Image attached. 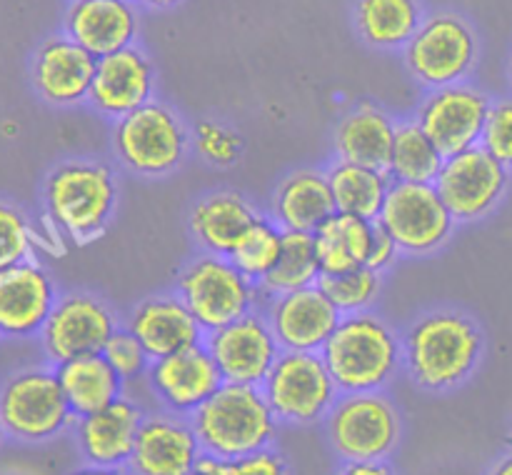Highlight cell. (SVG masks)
I'll use <instances>...</instances> for the list:
<instances>
[{
	"label": "cell",
	"mask_w": 512,
	"mask_h": 475,
	"mask_svg": "<svg viewBox=\"0 0 512 475\" xmlns=\"http://www.w3.org/2000/svg\"><path fill=\"white\" fill-rule=\"evenodd\" d=\"M490 105L493 98L485 90L463 80V83L428 90L423 103L418 105L415 120L438 145L440 153L450 158L480 145Z\"/></svg>",
	"instance_id": "obj_14"
},
{
	"label": "cell",
	"mask_w": 512,
	"mask_h": 475,
	"mask_svg": "<svg viewBox=\"0 0 512 475\" xmlns=\"http://www.w3.org/2000/svg\"><path fill=\"white\" fill-rule=\"evenodd\" d=\"M320 275H323V270H320L318 253H315L313 233L285 230L283 253H280L278 265L258 283L260 298L265 303V300L275 298V295H285L293 293V290L318 285Z\"/></svg>",
	"instance_id": "obj_32"
},
{
	"label": "cell",
	"mask_w": 512,
	"mask_h": 475,
	"mask_svg": "<svg viewBox=\"0 0 512 475\" xmlns=\"http://www.w3.org/2000/svg\"><path fill=\"white\" fill-rule=\"evenodd\" d=\"M283 238L285 230L270 215H260L258 223L243 235L230 260L253 283H260L278 265L280 253H283Z\"/></svg>",
	"instance_id": "obj_34"
},
{
	"label": "cell",
	"mask_w": 512,
	"mask_h": 475,
	"mask_svg": "<svg viewBox=\"0 0 512 475\" xmlns=\"http://www.w3.org/2000/svg\"><path fill=\"white\" fill-rule=\"evenodd\" d=\"M483 350L478 320L460 310H428L403 333V368L418 388L448 393L478 370Z\"/></svg>",
	"instance_id": "obj_1"
},
{
	"label": "cell",
	"mask_w": 512,
	"mask_h": 475,
	"mask_svg": "<svg viewBox=\"0 0 512 475\" xmlns=\"http://www.w3.org/2000/svg\"><path fill=\"white\" fill-rule=\"evenodd\" d=\"M118 328V315L100 295L73 290L55 300L38 338L50 365H60L80 355L103 353Z\"/></svg>",
	"instance_id": "obj_12"
},
{
	"label": "cell",
	"mask_w": 512,
	"mask_h": 475,
	"mask_svg": "<svg viewBox=\"0 0 512 475\" xmlns=\"http://www.w3.org/2000/svg\"><path fill=\"white\" fill-rule=\"evenodd\" d=\"M260 390L275 418L283 425L298 428L323 423L335 400L340 398V388L323 355L303 350H283Z\"/></svg>",
	"instance_id": "obj_10"
},
{
	"label": "cell",
	"mask_w": 512,
	"mask_h": 475,
	"mask_svg": "<svg viewBox=\"0 0 512 475\" xmlns=\"http://www.w3.org/2000/svg\"><path fill=\"white\" fill-rule=\"evenodd\" d=\"M55 373L75 418L108 408L110 403L123 398L125 385H128L103 353L65 360L55 365Z\"/></svg>",
	"instance_id": "obj_28"
},
{
	"label": "cell",
	"mask_w": 512,
	"mask_h": 475,
	"mask_svg": "<svg viewBox=\"0 0 512 475\" xmlns=\"http://www.w3.org/2000/svg\"><path fill=\"white\" fill-rule=\"evenodd\" d=\"M490 475H512V453L500 458L498 463L493 465V470H490Z\"/></svg>",
	"instance_id": "obj_46"
},
{
	"label": "cell",
	"mask_w": 512,
	"mask_h": 475,
	"mask_svg": "<svg viewBox=\"0 0 512 475\" xmlns=\"http://www.w3.org/2000/svg\"><path fill=\"white\" fill-rule=\"evenodd\" d=\"M153 60L138 45L98 58L88 103L103 118L118 120L153 100Z\"/></svg>",
	"instance_id": "obj_20"
},
{
	"label": "cell",
	"mask_w": 512,
	"mask_h": 475,
	"mask_svg": "<svg viewBox=\"0 0 512 475\" xmlns=\"http://www.w3.org/2000/svg\"><path fill=\"white\" fill-rule=\"evenodd\" d=\"M330 190H333L335 210L338 213L358 215L365 220H378L383 210L388 190L393 185L388 170L368 168V165L348 163V160H333L328 170Z\"/></svg>",
	"instance_id": "obj_31"
},
{
	"label": "cell",
	"mask_w": 512,
	"mask_h": 475,
	"mask_svg": "<svg viewBox=\"0 0 512 475\" xmlns=\"http://www.w3.org/2000/svg\"><path fill=\"white\" fill-rule=\"evenodd\" d=\"M145 410L138 400L118 398L98 413L80 415L73 423V440L88 465H128Z\"/></svg>",
	"instance_id": "obj_22"
},
{
	"label": "cell",
	"mask_w": 512,
	"mask_h": 475,
	"mask_svg": "<svg viewBox=\"0 0 512 475\" xmlns=\"http://www.w3.org/2000/svg\"><path fill=\"white\" fill-rule=\"evenodd\" d=\"M398 120L375 103H360L338 120L333 150L338 160L388 170Z\"/></svg>",
	"instance_id": "obj_26"
},
{
	"label": "cell",
	"mask_w": 512,
	"mask_h": 475,
	"mask_svg": "<svg viewBox=\"0 0 512 475\" xmlns=\"http://www.w3.org/2000/svg\"><path fill=\"white\" fill-rule=\"evenodd\" d=\"M98 58L75 43L70 35L58 33L45 38L33 53L30 80L45 103L70 108L88 103Z\"/></svg>",
	"instance_id": "obj_17"
},
{
	"label": "cell",
	"mask_w": 512,
	"mask_h": 475,
	"mask_svg": "<svg viewBox=\"0 0 512 475\" xmlns=\"http://www.w3.org/2000/svg\"><path fill=\"white\" fill-rule=\"evenodd\" d=\"M38 240L28 215L13 203L0 200V270L35 260Z\"/></svg>",
	"instance_id": "obj_37"
},
{
	"label": "cell",
	"mask_w": 512,
	"mask_h": 475,
	"mask_svg": "<svg viewBox=\"0 0 512 475\" xmlns=\"http://www.w3.org/2000/svg\"><path fill=\"white\" fill-rule=\"evenodd\" d=\"M333 475H398L388 460H358V463H340Z\"/></svg>",
	"instance_id": "obj_42"
},
{
	"label": "cell",
	"mask_w": 512,
	"mask_h": 475,
	"mask_svg": "<svg viewBox=\"0 0 512 475\" xmlns=\"http://www.w3.org/2000/svg\"><path fill=\"white\" fill-rule=\"evenodd\" d=\"M175 293L205 333L218 330L260 308L258 283L240 273L228 255L198 253L178 270Z\"/></svg>",
	"instance_id": "obj_6"
},
{
	"label": "cell",
	"mask_w": 512,
	"mask_h": 475,
	"mask_svg": "<svg viewBox=\"0 0 512 475\" xmlns=\"http://www.w3.org/2000/svg\"><path fill=\"white\" fill-rule=\"evenodd\" d=\"M140 8L133 0H70L63 33L95 58L135 45Z\"/></svg>",
	"instance_id": "obj_23"
},
{
	"label": "cell",
	"mask_w": 512,
	"mask_h": 475,
	"mask_svg": "<svg viewBox=\"0 0 512 475\" xmlns=\"http://www.w3.org/2000/svg\"><path fill=\"white\" fill-rule=\"evenodd\" d=\"M110 140L125 170L143 178H163L185 163L193 133L178 110L153 98L143 108L115 120Z\"/></svg>",
	"instance_id": "obj_5"
},
{
	"label": "cell",
	"mask_w": 512,
	"mask_h": 475,
	"mask_svg": "<svg viewBox=\"0 0 512 475\" xmlns=\"http://www.w3.org/2000/svg\"><path fill=\"white\" fill-rule=\"evenodd\" d=\"M403 255V250L398 248V243L393 240V235L388 233L385 228H380L375 223V233H373V243H370V253H368V268L378 270V273H385V270L393 268L398 263V258Z\"/></svg>",
	"instance_id": "obj_41"
},
{
	"label": "cell",
	"mask_w": 512,
	"mask_h": 475,
	"mask_svg": "<svg viewBox=\"0 0 512 475\" xmlns=\"http://www.w3.org/2000/svg\"><path fill=\"white\" fill-rule=\"evenodd\" d=\"M375 220L358 218V215L338 213L335 210L328 220L313 230L315 253L323 275L345 273L368 263L370 243H373Z\"/></svg>",
	"instance_id": "obj_30"
},
{
	"label": "cell",
	"mask_w": 512,
	"mask_h": 475,
	"mask_svg": "<svg viewBox=\"0 0 512 475\" xmlns=\"http://www.w3.org/2000/svg\"><path fill=\"white\" fill-rule=\"evenodd\" d=\"M0 420L18 443H48L73 428L75 415L55 365L25 368L0 385Z\"/></svg>",
	"instance_id": "obj_8"
},
{
	"label": "cell",
	"mask_w": 512,
	"mask_h": 475,
	"mask_svg": "<svg viewBox=\"0 0 512 475\" xmlns=\"http://www.w3.org/2000/svg\"><path fill=\"white\" fill-rule=\"evenodd\" d=\"M145 380L160 408L178 415H190L198 410L225 383L205 343L155 358Z\"/></svg>",
	"instance_id": "obj_16"
},
{
	"label": "cell",
	"mask_w": 512,
	"mask_h": 475,
	"mask_svg": "<svg viewBox=\"0 0 512 475\" xmlns=\"http://www.w3.org/2000/svg\"><path fill=\"white\" fill-rule=\"evenodd\" d=\"M480 145L512 170V98L493 100Z\"/></svg>",
	"instance_id": "obj_39"
},
{
	"label": "cell",
	"mask_w": 512,
	"mask_h": 475,
	"mask_svg": "<svg viewBox=\"0 0 512 475\" xmlns=\"http://www.w3.org/2000/svg\"><path fill=\"white\" fill-rule=\"evenodd\" d=\"M3 438H5V428H3V420H0V443H3Z\"/></svg>",
	"instance_id": "obj_47"
},
{
	"label": "cell",
	"mask_w": 512,
	"mask_h": 475,
	"mask_svg": "<svg viewBox=\"0 0 512 475\" xmlns=\"http://www.w3.org/2000/svg\"><path fill=\"white\" fill-rule=\"evenodd\" d=\"M123 325L145 345L153 360L193 348L205 340V330L178 293L148 295L138 300Z\"/></svg>",
	"instance_id": "obj_24"
},
{
	"label": "cell",
	"mask_w": 512,
	"mask_h": 475,
	"mask_svg": "<svg viewBox=\"0 0 512 475\" xmlns=\"http://www.w3.org/2000/svg\"><path fill=\"white\" fill-rule=\"evenodd\" d=\"M260 215L263 213L255 208L248 195L238 190H213L200 195L190 208V235L203 253L230 258L243 235L258 223Z\"/></svg>",
	"instance_id": "obj_25"
},
{
	"label": "cell",
	"mask_w": 512,
	"mask_h": 475,
	"mask_svg": "<svg viewBox=\"0 0 512 475\" xmlns=\"http://www.w3.org/2000/svg\"><path fill=\"white\" fill-rule=\"evenodd\" d=\"M508 445H510V453H512V430H510V435H508Z\"/></svg>",
	"instance_id": "obj_49"
},
{
	"label": "cell",
	"mask_w": 512,
	"mask_h": 475,
	"mask_svg": "<svg viewBox=\"0 0 512 475\" xmlns=\"http://www.w3.org/2000/svg\"><path fill=\"white\" fill-rule=\"evenodd\" d=\"M480 55L478 33L458 13L425 15L423 25L403 48L408 73L428 90L463 83L475 70Z\"/></svg>",
	"instance_id": "obj_9"
},
{
	"label": "cell",
	"mask_w": 512,
	"mask_h": 475,
	"mask_svg": "<svg viewBox=\"0 0 512 475\" xmlns=\"http://www.w3.org/2000/svg\"><path fill=\"white\" fill-rule=\"evenodd\" d=\"M118 178L103 160L73 158L55 165L43 185L45 215L75 245L103 238L118 208Z\"/></svg>",
	"instance_id": "obj_2"
},
{
	"label": "cell",
	"mask_w": 512,
	"mask_h": 475,
	"mask_svg": "<svg viewBox=\"0 0 512 475\" xmlns=\"http://www.w3.org/2000/svg\"><path fill=\"white\" fill-rule=\"evenodd\" d=\"M193 148L208 165L230 168L243 155L245 140L238 130L230 128L223 120L203 118L193 128Z\"/></svg>",
	"instance_id": "obj_36"
},
{
	"label": "cell",
	"mask_w": 512,
	"mask_h": 475,
	"mask_svg": "<svg viewBox=\"0 0 512 475\" xmlns=\"http://www.w3.org/2000/svg\"><path fill=\"white\" fill-rule=\"evenodd\" d=\"M510 170L483 145L445 158L435 188L453 213L455 223H478L488 218L503 200Z\"/></svg>",
	"instance_id": "obj_13"
},
{
	"label": "cell",
	"mask_w": 512,
	"mask_h": 475,
	"mask_svg": "<svg viewBox=\"0 0 512 475\" xmlns=\"http://www.w3.org/2000/svg\"><path fill=\"white\" fill-rule=\"evenodd\" d=\"M318 285L343 315L363 313L378 300L380 290H383V273L368 268V265H360V268L345 270V273L320 275Z\"/></svg>",
	"instance_id": "obj_35"
},
{
	"label": "cell",
	"mask_w": 512,
	"mask_h": 475,
	"mask_svg": "<svg viewBox=\"0 0 512 475\" xmlns=\"http://www.w3.org/2000/svg\"><path fill=\"white\" fill-rule=\"evenodd\" d=\"M230 460L218 458L213 453H203L198 460H195L190 475H228Z\"/></svg>",
	"instance_id": "obj_43"
},
{
	"label": "cell",
	"mask_w": 512,
	"mask_h": 475,
	"mask_svg": "<svg viewBox=\"0 0 512 475\" xmlns=\"http://www.w3.org/2000/svg\"><path fill=\"white\" fill-rule=\"evenodd\" d=\"M138 8H148V10H165V8H173L178 5L180 0H133Z\"/></svg>",
	"instance_id": "obj_45"
},
{
	"label": "cell",
	"mask_w": 512,
	"mask_h": 475,
	"mask_svg": "<svg viewBox=\"0 0 512 475\" xmlns=\"http://www.w3.org/2000/svg\"><path fill=\"white\" fill-rule=\"evenodd\" d=\"M323 423L340 463L388 460L398 450L403 435L398 405L383 390L340 393Z\"/></svg>",
	"instance_id": "obj_7"
},
{
	"label": "cell",
	"mask_w": 512,
	"mask_h": 475,
	"mask_svg": "<svg viewBox=\"0 0 512 475\" xmlns=\"http://www.w3.org/2000/svg\"><path fill=\"white\" fill-rule=\"evenodd\" d=\"M340 393L383 390L403 368V335L380 315H343L320 350Z\"/></svg>",
	"instance_id": "obj_3"
},
{
	"label": "cell",
	"mask_w": 512,
	"mask_h": 475,
	"mask_svg": "<svg viewBox=\"0 0 512 475\" xmlns=\"http://www.w3.org/2000/svg\"><path fill=\"white\" fill-rule=\"evenodd\" d=\"M443 163L445 155L420 128L418 120H398L388 165V173L395 183H435Z\"/></svg>",
	"instance_id": "obj_33"
},
{
	"label": "cell",
	"mask_w": 512,
	"mask_h": 475,
	"mask_svg": "<svg viewBox=\"0 0 512 475\" xmlns=\"http://www.w3.org/2000/svg\"><path fill=\"white\" fill-rule=\"evenodd\" d=\"M58 298L53 275L38 260H25L0 270V335H38Z\"/></svg>",
	"instance_id": "obj_21"
},
{
	"label": "cell",
	"mask_w": 512,
	"mask_h": 475,
	"mask_svg": "<svg viewBox=\"0 0 512 475\" xmlns=\"http://www.w3.org/2000/svg\"><path fill=\"white\" fill-rule=\"evenodd\" d=\"M228 475H290V470L283 455L270 445V448L258 450V453L230 460Z\"/></svg>",
	"instance_id": "obj_40"
},
{
	"label": "cell",
	"mask_w": 512,
	"mask_h": 475,
	"mask_svg": "<svg viewBox=\"0 0 512 475\" xmlns=\"http://www.w3.org/2000/svg\"><path fill=\"white\" fill-rule=\"evenodd\" d=\"M68 475H133L128 465H80L78 470Z\"/></svg>",
	"instance_id": "obj_44"
},
{
	"label": "cell",
	"mask_w": 512,
	"mask_h": 475,
	"mask_svg": "<svg viewBox=\"0 0 512 475\" xmlns=\"http://www.w3.org/2000/svg\"><path fill=\"white\" fill-rule=\"evenodd\" d=\"M335 213L333 190L325 170L298 168L285 175L270 200V218L283 230L313 233Z\"/></svg>",
	"instance_id": "obj_27"
},
{
	"label": "cell",
	"mask_w": 512,
	"mask_h": 475,
	"mask_svg": "<svg viewBox=\"0 0 512 475\" xmlns=\"http://www.w3.org/2000/svg\"><path fill=\"white\" fill-rule=\"evenodd\" d=\"M375 223L388 230L408 255H430L443 248L455 230V218L433 183H395Z\"/></svg>",
	"instance_id": "obj_11"
},
{
	"label": "cell",
	"mask_w": 512,
	"mask_h": 475,
	"mask_svg": "<svg viewBox=\"0 0 512 475\" xmlns=\"http://www.w3.org/2000/svg\"><path fill=\"white\" fill-rule=\"evenodd\" d=\"M188 418L203 453L223 460H238L270 448L280 425L260 385L240 383L220 385Z\"/></svg>",
	"instance_id": "obj_4"
},
{
	"label": "cell",
	"mask_w": 512,
	"mask_h": 475,
	"mask_svg": "<svg viewBox=\"0 0 512 475\" xmlns=\"http://www.w3.org/2000/svg\"><path fill=\"white\" fill-rule=\"evenodd\" d=\"M205 348L213 355L225 383L263 385L270 368L280 358L278 338L265 318L263 308L205 333Z\"/></svg>",
	"instance_id": "obj_15"
},
{
	"label": "cell",
	"mask_w": 512,
	"mask_h": 475,
	"mask_svg": "<svg viewBox=\"0 0 512 475\" xmlns=\"http://www.w3.org/2000/svg\"><path fill=\"white\" fill-rule=\"evenodd\" d=\"M425 20L420 0H355L353 25L365 45L403 50Z\"/></svg>",
	"instance_id": "obj_29"
},
{
	"label": "cell",
	"mask_w": 512,
	"mask_h": 475,
	"mask_svg": "<svg viewBox=\"0 0 512 475\" xmlns=\"http://www.w3.org/2000/svg\"><path fill=\"white\" fill-rule=\"evenodd\" d=\"M508 73H510V83H512V55H510V65H508Z\"/></svg>",
	"instance_id": "obj_48"
},
{
	"label": "cell",
	"mask_w": 512,
	"mask_h": 475,
	"mask_svg": "<svg viewBox=\"0 0 512 475\" xmlns=\"http://www.w3.org/2000/svg\"><path fill=\"white\" fill-rule=\"evenodd\" d=\"M263 313L280 348L303 353H320L343 318L320 285L268 298L263 303Z\"/></svg>",
	"instance_id": "obj_19"
},
{
	"label": "cell",
	"mask_w": 512,
	"mask_h": 475,
	"mask_svg": "<svg viewBox=\"0 0 512 475\" xmlns=\"http://www.w3.org/2000/svg\"><path fill=\"white\" fill-rule=\"evenodd\" d=\"M200 455L203 448L188 415L160 408L145 413L128 468L133 475H190Z\"/></svg>",
	"instance_id": "obj_18"
},
{
	"label": "cell",
	"mask_w": 512,
	"mask_h": 475,
	"mask_svg": "<svg viewBox=\"0 0 512 475\" xmlns=\"http://www.w3.org/2000/svg\"><path fill=\"white\" fill-rule=\"evenodd\" d=\"M103 355L108 358V363L118 370V375L125 383L145 378L150 363H153V358L148 355L145 345L140 343L125 325H120V328L110 335V340L103 348Z\"/></svg>",
	"instance_id": "obj_38"
}]
</instances>
